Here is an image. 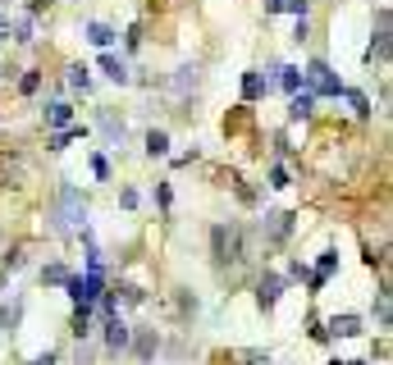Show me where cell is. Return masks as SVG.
Segmentation results:
<instances>
[{
    "label": "cell",
    "instance_id": "16",
    "mask_svg": "<svg viewBox=\"0 0 393 365\" xmlns=\"http://www.w3.org/2000/svg\"><path fill=\"white\" fill-rule=\"evenodd\" d=\"M165 151H169V132L165 128H151L147 132V156L156 160V156H165Z\"/></svg>",
    "mask_w": 393,
    "mask_h": 365
},
{
    "label": "cell",
    "instance_id": "24",
    "mask_svg": "<svg viewBox=\"0 0 393 365\" xmlns=\"http://www.w3.org/2000/svg\"><path fill=\"white\" fill-rule=\"evenodd\" d=\"M18 87H23V96H32L37 87H42V73H37V69H28V73H23V82H18Z\"/></svg>",
    "mask_w": 393,
    "mask_h": 365
},
{
    "label": "cell",
    "instance_id": "3",
    "mask_svg": "<svg viewBox=\"0 0 393 365\" xmlns=\"http://www.w3.org/2000/svg\"><path fill=\"white\" fill-rule=\"evenodd\" d=\"M210 242H215V261L219 265L243 261V233H238V224H219L215 233H210Z\"/></svg>",
    "mask_w": 393,
    "mask_h": 365
},
{
    "label": "cell",
    "instance_id": "11",
    "mask_svg": "<svg viewBox=\"0 0 393 365\" xmlns=\"http://www.w3.org/2000/svg\"><path fill=\"white\" fill-rule=\"evenodd\" d=\"M265 92H274V82L270 78H265V73H243V96H247V101H256V96H265Z\"/></svg>",
    "mask_w": 393,
    "mask_h": 365
},
{
    "label": "cell",
    "instance_id": "31",
    "mask_svg": "<svg viewBox=\"0 0 393 365\" xmlns=\"http://www.w3.org/2000/svg\"><path fill=\"white\" fill-rule=\"evenodd\" d=\"M119 201H123V206H128V210H133V206H138V201H142V197H138V192H133V187H123V192H119Z\"/></svg>",
    "mask_w": 393,
    "mask_h": 365
},
{
    "label": "cell",
    "instance_id": "10",
    "mask_svg": "<svg viewBox=\"0 0 393 365\" xmlns=\"http://www.w3.org/2000/svg\"><path fill=\"white\" fill-rule=\"evenodd\" d=\"M83 37H87L97 51H110V46H114V27L110 23H87V27H83Z\"/></svg>",
    "mask_w": 393,
    "mask_h": 365
},
{
    "label": "cell",
    "instance_id": "32",
    "mask_svg": "<svg viewBox=\"0 0 393 365\" xmlns=\"http://www.w3.org/2000/svg\"><path fill=\"white\" fill-rule=\"evenodd\" d=\"M32 365H55V352H51V347H46V352H42V357H37Z\"/></svg>",
    "mask_w": 393,
    "mask_h": 365
},
{
    "label": "cell",
    "instance_id": "30",
    "mask_svg": "<svg viewBox=\"0 0 393 365\" xmlns=\"http://www.w3.org/2000/svg\"><path fill=\"white\" fill-rule=\"evenodd\" d=\"M18 42H32V18H18Z\"/></svg>",
    "mask_w": 393,
    "mask_h": 365
},
{
    "label": "cell",
    "instance_id": "21",
    "mask_svg": "<svg viewBox=\"0 0 393 365\" xmlns=\"http://www.w3.org/2000/svg\"><path fill=\"white\" fill-rule=\"evenodd\" d=\"M42 283L64 287V283H69V270H64V265H46V270H42Z\"/></svg>",
    "mask_w": 393,
    "mask_h": 365
},
{
    "label": "cell",
    "instance_id": "4",
    "mask_svg": "<svg viewBox=\"0 0 393 365\" xmlns=\"http://www.w3.org/2000/svg\"><path fill=\"white\" fill-rule=\"evenodd\" d=\"M101 283H105L101 270H87V274H78V278L69 274V283H64V287H69V297H73L78 306H97V302H101Z\"/></svg>",
    "mask_w": 393,
    "mask_h": 365
},
{
    "label": "cell",
    "instance_id": "1",
    "mask_svg": "<svg viewBox=\"0 0 393 365\" xmlns=\"http://www.w3.org/2000/svg\"><path fill=\"white\" fill-rule=\"evenodd\" d=\"M55 233H69V228H87V201L73 182H64L60 197H55Z\"/></svg>",
    "mask_w": 393,
    "mask_h": 365
},
{
    "label": "cell",
    "instance_id": "27",
    "mask_svg": "<svg viewBox=\"0 0 393 365\" xmlns=\"http://www.w3.org/2000/svg\"><path fill=\"white\" fill-rule=\"evenodd\" d=\"M284 9H289V14H297V18H306V9H311V0H284Z\"/></svg>",
    "mask_w": 393,
    "mask_h": 365
},
{
    "label": "cell",
    "instance_id": "33",
    "mask_svg": "<svg viewBox=\"0 0 393 365\" xmlns=\"http://www.w3.org/2000/svg\"><path fill=\"white\" fill-rule=\"evenodd\" d=\"M265 9H270V14H279V9H284V0H265Z\"/></svg>",
    "mask_w": 393,
    "mask_h": 365
},
{
    "label": "cell",
    "instance_id": "9",
    "mask_svg": "<svg viewBox=\"0 0 393 365\" xmlns=\"http://www.w3.org/2000/svg\"><path fill=\"white\" fill-rule=\"evenodd\" d=\"M325 333H329V338H357V333H361V320H357V315H334Z\"/></svg>",
    "mask_w": 393,
    "mask_h": 365
},
{
    "label": "cell",
    "instance_id": "5",
    "mask_svg": "<svg viewBox=\"0 0 393 365\" xmlns=\"http://www.w3.org/2000/svg\"><path fill=\"white\" fill-rule=\"evenodd\" d=\"M284 297V278L279 274H261V283H256V302H261V311H274Z\"/></svg>",
    "mask_w": 393,
    "mask_h": 365
},
{
    "label": "cell",
    "instance_id": "17",
    "mask_svg": "<svg viewBox=\"0 0 393 365\" xmlns=\"http://www.w3.org/2000/svg\"><path fill=\"white\" fill-rule=\"evenodd\" d=\"M92 333V306H78L73 311V338H87Z\"/></svg>",
    "mask_w": 393,
    "mask_h": 365
},
{
    "label": "cell",
    "instance_id": "23",
    "mask_svg": "<svg viewBox=\"0 0 393 365\" xmlns=\"http://www.w3.org/2000/svg\"><path fill=\"white\" fill-rule=\"evenodd\" d=\"M348 105L357 110V119H366V114H370V101H366V92H348Z\"/></svg>",
    "mask_w": 393,
    "mask_h": 365
},
{
    "label": "cell",
    "instance_id": "29",
    "mask_svg": "<svg viewBox=\"0 0 393 365\" xmlns=\"http://www.w3.org/2000/svg\"><path fill=\"white\" fill-rule=\"evenodd\" d=\"M92 174H97V178H110V160H105V156H92Z\"/></svg>",
    "mask_w": 393,
    "mask_h": 365
},
{
    "label": "cell",
    "instance_id": "22",
    "mask_svg": "<svg viewBox=\"0 0 393 365\" xmlns=\"http://www.w3.org/2000/svg\"><path fill=\"white\" fill-rule=\"evenodd\" d=\"M18 315H23V306H18V302L0 306V329H14V324H18Z\"/></svg>",
    "mask_w": 393,
    "mask_h": 365
},
{
    "label": "cell",
    "instance_id": "36",
    "mask_svg": "<svg viewBox=\"0 0 393 365\" xmlns=\"http://www.w3.org/2000/svg\"><path fill=\"white\" fill-rule=\"evenodd\" d=\"M343 365H361V361H343Z\"/></svg>",
    "mask_w": 393,
    "mask_h": 365
},
{
    "label": "cell",
    "instance_id": "13",
    "mask_svg": "<svg viewBox=\"0 0 393 365\" xmlns=\"http://www.w3.org/2000/svg\"><path fill=\"white\" fill-rule=\"evenodd\" d=\"M101 69H105V78H110V82H119V87L128 82V64H123L119 55H110V51H105V55H101Z\"/></svg>",
    "mask_w": 393,
    "mask_h": 365
},
{
    "label": "cell",
    "instance_id": "35",
    "mask_svg": "<svg viewBox=\"0 0 393 365\" xmlns=\"http://www.w3.org/2000/svg\"><path fill=\"white\" fill-rule=\"evenodd\" d=\"M5 27H9V18H5V14H0V32H5Z\"/></svg>",
    "mask_w": 393,
    "mask_h": 365
},
{
    "label": "cell",
    "instance_id": "15",
    "mask_svg": "<svg viewBox=\"0 0 393 365\" xmlns=\"http://www.w3.org/2000/svg\"><path fill=\"white\" fill-rule=\"evenodd\" d=\"M315 110V96L311 92H293V105H289V119L297 123V119H306V114Z\"/></svg>",
    "mask_w": 393,
    "mask_h": 365
},
{
    "label": "cell",
    "instance_id": "7",
    "mask_svg": "<svg viewBox=\"0 0 393 365\" xmlns=\"http://www.w3.org/2000/svg\"><path fill=\"white\" fill-rule=\"evenodd\" d=\"M265 237H270V242H284V237H289L293 233V215H289V210H274V215H265Z\"/></svg>",
    "mask_w": 393,
    "mask_h": 365
},
{
    "label": "cell",
    "instance_id": "14",
    "mask_svg": "<svg viewBox=\"0 0 393 365\" xmlns=\"http://www.w3.org/2000/svg\"><path fill=\"white\" fill-rule=\"evenodd\" d=\"M69 119H73L69 101H51L46 105V123H51V128H69Z\"/></svg>",
    "mask_w": 393,
    "mask_h": 365
},
{
    "label": "cell",
    "instance_id": "19",
    "mask_svg": "<svg viewBox=\"0 0 393 365\" xmlns=\"http://www.w3.org/2000/svg\"><path fill=\"white\" fill-rule=\"evenodd\" d=\"M138 357H142V361L156 357V329H142V333H138Z\"/></svg>",
    "mask_w": 393,
    "mask_h": 365
},
{
    "label": "cell",
    "instance_id": "8",
    "mask_svg": "<svg viewBox=\"0 0 393 365\" xmlns=\"http://www.w3.org/2000/svg\"><path fill=\"white\" fill-rule=\"evenodd\" d=\"M101 132L110 147H123V137H128V128H123V119H114V110H101Z\"/></svg>",
    "mask_w": 393,
    "mask_h": 365
},
{
    "label": "cell",
    "instance_id": "28",
    "mask_svg": "<svg viewBox=\"0 0 393 365\" xmlns=\"http://www.w3.org/2000/svg\"><path fill=\"white\" fill-rule=\"evenodd\" d=\"M270 187H289V169H284V165L270 169Z\"/></svg>",
    "mask_w": 393,
    "mask_h": 365
},
{
    "label": "cell",
    "instance_id": "20",
    "mask_svg": "<svg viewBox=\"0 0 393 365\" xmlns=\"http://www.w3.org/2000/svg\"><path fill=\"white\" fill-rule=\"evenodd\" d=\"M69 87H73V92H87V87H92V73L83 69V64H69Z\"/></svg>",
    "mask_w": 393,
    "mask_h": 365
},
{
    "label": "cell",
    "instance_id": "25",
    "mask_svg": "<svg viewBox=\"0 0 393 365\" xmlns=\"http://www.w3.org/2000/svg\"><path fill=\"white\" fill-rule=\"evenodd\" d=\"M73 137H83V128H69V132H60V137H51V151H64Z\"/></svg>",
    "mask_w": 393,
    "mask_h": 365
},
{
    "label": "cell",
    "instance_id": "26",
    "mask_svg": "<svg viewBox=\"0 0 393 365\" xmlns=\"http://www.w3.org/2000/svg\"><path fill=\"white\" fill-rule=\"evenodd\" d=\"M375 320L389 329V292H380V297H375Z\"/></svg>",
    "mask_w": 393,
    "mask_h": 365
},
{
    "label": "cell",
    "instance_id": "2",
    "mask_svg": "<svg viewBox=\"0 0 393 365\" xmlns=\"http://www.w3.org/2000/svg\"><path fill=\"white\" fill-rule=\"evenodd\" d=\"M302 92H311V96H339L343 82H339V73H334L325 60H311V64H306V73H302Z\"/></svg>",
    "mask_w": 393,
    "mask_h": 365
},
{
    "label": "cell",
    "instance_id": "12",
    "mask_svg": "<svg viewBox=\"0 0 393 365\" xmlns=\"http://www.w3.org/2000/svg\"><path fill=\"white\" fill-rule=\"evenodd\" d=\"M270 82H274V87H284V92H302V69H293V64H279Z\"/></svg>",
    "mask_w": 393,
    "mask_h": 365
},
{
    "label": "cell",
    "instance_id": "34",
    "mask_svg": "<svg viewBox=\"0 0 393 365\" xmlns=\"http://www.w3.org/2000/svg\"><path fill=\"white\" fill-rule=\"evenodd\" d=\"M46 5H51V0H32V14H42V9H46Z\"/></svg>",
    "mask_w": 393,
    "mask_h": 365
},
{
    "label": "cell",
    "instance_id": "18",
    "mask_svg": "<svg viewBox=\"0 0 393 365\" xmlns=\"http://www.w3.org/2000/svg\"><path fill=\"white\" fill-rule=\"evenodd\" d=\"M197 87V64H183V69H179V78H174V92L183 96V92H193Z\"/></svg>",
    "mask_w": 393,
    "mask_h": 365
},
{
    "label": "cell",
    "instance_id": "6",
    "mask_svg": "<svg viewBox=\"0 0 393 365\" xmlns=\"http://www.w3.org/2000/svg\"><path fill=\"white\" fill-rule=\"evenodd\" d=\"M133 342V333H128V324L119 320V315H105V347L110 352H123Z\"/></svg>",
    "mask_w": 393,
    "mask_h": 365
}]
</instances>
